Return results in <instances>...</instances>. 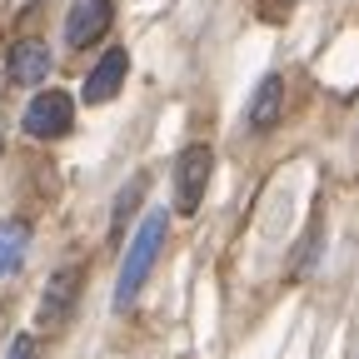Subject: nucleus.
Wrapping results in <instances>:
<instances>
[{
	"mask_svg": "<svg viewBox=\"0 0 359 359\" xmlns=\"http://www.w3.org/2000/svg\"><path fill=\"white\" fill-rule=\"evenodd\" d=\"M160 245H165V210H150L140 219V230H135V240L125 245V264H120V280H115V309H130L135 304L145 275H150L155 259H160Z\"/></svg>",
	"mask_w": 359,
	"mask_h": 359,
	"instance_id": "1",
	"label": "nucleus"
},
{
	"mask_svg": "<svg viewBox=\"0 0 359 359\" xmlns=\"http://www.w3.org/2000/svg\"><path fill=\"white\" fill-rule=\"evenodd\" d=\"M210 175H215L210 145H185V150L175 155V205H180V215H195L200 210Z\"/></svg>",
	"mask_w": 359,
	"mask_h": 359,
	"instance_id": "2",
	"label": "nucleus"
},
{
	"mask_svg": "<svg viewBox=\"0 0 359 359\" xmlns=\"http://www.w3.org/2000/svg\"><path fill=\"white\" fill-rule=\"evenodd\" d=\"M70 125H75V100L65 90H40L25 105V135H35V140H60Z\"/></svg>",
	"mask_w": 359,
	"mask_h": 359,
	"instance_id": "3",
	"label": "nucleus"
},
{
	"mask_svg": "<svg viewBox=\"0 0 359 359\" xmlns=\"http://www.w3.org/2000/svg\"><path fill=\"white\" fill-rule=\"evenodd\" d=\"M80 280H85L80 264H60L50 275V285H45V294H40V309H35V325L40 330H60L70 320V309L80 299Z\"/></svg>",
	"mask_w": 359,
	"mask_h": 359,
	"instance_id": "4",
	"label": "nucleus"
},
{
	"mask_svg": "<svg viewBox=\"0 0 359 359\" xmlns=\"http://www.w3.org/2000/svg\"><path fill=\"white\" fill-rule=\"evenodd\" d=\"M115 20V6L110 0H75L70 15H65V45H75V50H85V45H95Z\"/></svg>",
	"mask_w": 359,
	"mask_h": 359,
	"instance_id": "5",
	"label": "nucleus"
},
{
	"mask_svg": "<svg viewBox=\"0 0 359 359\" xmlns=\"http://www.w3.org/2000/svg\"><path fill=\"white\" fill-rule=\"evenodd\" d=\"M280 120H285V80L280 75H264L259 90H255V100H250V130L269 135Z\"/></svg>",
	"mask_w": 359,
	"mask_h": 359,
	"instance_id": "6",
	"label": "nucleus"
},
{
	"mask_svg": "<svg viewBox=\"0 0 359 359\" xmlns=\"http://www.w3.org/2000/svg\"><path fill=\"white\" fill-rule=\"evenodd\" d=\"M125 70H130L125 50H110V55H100V65L85 75V105H105V100H115V90L125 85Z\"/></svg>",
	"mask_w": 359,
	"mask_h": 359,
	"instance_id": "7",
	"label": "nucleus"
},
{
	"mask_svg": "<svg viewBox=\"0 0 359 359\" xmlns=\"http://www.w3.org/2000/svg\"><path fill=\"white\" fill-rule=\"evenodd\" d=\"M11 80L15 85H45V75H50V50H45V40H20L11 60H6Z\"/></svg>",
	"mask_w": 359,
	"mask_h": 359,
	"instance_id": "8",
	"label": "nucleus"
},
{
	"mask_svg": "<svg viewBox=\"0 0 359 359\" xmlns=\"http://www.w3.org/2000/svg\"><path fill=\"white\" fill-rule=\"evenodd\" d=\"M25 245H30V224H25V219H0V275L20 269Z\"/></svg>",
	"mask_w": 359,
	"mask_h": 359,
	"instance_id": "9",
	"label": "nucleus"
},
{
	"mask_svg": "<svg viewBox=\"0 0 359 359\" xmlns=\"http://www.w3.org/2000/svg\"><path fill=\"white\" fill-rule=\"evenodd\" d=\"M140 195H145V175H135L130 185L115 195V224H110V235H115V240H120V224L135 215V205H140Z\"/></svg>",
	"mask_w": 359,
	"mask_h": 359,
	"instance_id": "10",
	"label": "nucleus"
},
{
	"mask_svg": "<svg viewBox=\"0 0 359 359\" xmlns=\"http://www.w3.org/2000/svg\"><path fill=\"white\" fill-rule=\"evenodd\" d=\"M11 359H35V339H30V334H15V344H11Z\"/></svg>",
	"mask_w": 359,
	"mask_h": 359,
	"instance_id": "11",
	"label": "nucleus"
}]
</instances>
